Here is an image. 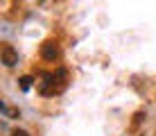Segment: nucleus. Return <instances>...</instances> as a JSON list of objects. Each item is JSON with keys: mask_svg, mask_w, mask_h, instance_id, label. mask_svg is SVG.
<instances>
[{"mask_svg": "<svg viewBox=\"0 0 156 136\" xmlns=\"http://www.w3.org/2000/svg\"><path fill=\"white\" fill-rule=\"evenodd\" d=\"M63 79H66V70H57V73H43V82H41V93L43 95H55L61 91V86H57V82L59 84H63Z\"/></svg>", "mask_w": 156, "mask_h": 136, "instance_id": "f257e3e1", "label": "nucleus"}, {"mask_svg": "<svg viewBox=\"0 0 156 136\" xmlns=\"http://www.w3.org/2000/svg\"><path fill=\"white\" fill-rule=\"evenodd\" d=\"M41 57L45 59V61H55V59L59 57V48L55 41H45L41 46Z\"/></svg>", "mask_w": 156, "mask_h": 136, "instance_id": "f03ea898", "label": "nucleus"}, {"mask_svg": "<svg viewBox=\"0 0 156 136\" xmlns=\"http://www.w3.org/2000/svg\"><path fill=\"white\" fill-rule=\"evenodd\" d=\"M2 64L7 68H14L16 64H18V52H16L12 46H5L2 48Z\"/></svg>", "mask_w": 156, "mask_h": 136, "instance_id": "7ed1b4c3", "label": "nucleus"}, {"mask_svg": "<svg viewBox=\"0 0 156 136\" xmlns=\"http://www.w3.org/2000/svg\"><path fill=\"white\" fill-rule=\"evenodd\" d=\"M18 82H20V89H23V91H30V89H32V82H34V79H32L30 75H25V77H20Z\"/></svg>", "mask_w": 156, "mask_h": 136, "instance_id": "20e7f679", "label": "nucleus"}, {"mask_svg": "<svg viewBox=\"0 0 156 136\" xmlns=\"http://www.w3.org/2000/svg\"><path fill=\"white\" fill-rule=\"evenodd\" d=\"M12 136H30V134L25 132V129H14V132H12Z\"/></svg>", "mask_w": 156, "mask_h": 136, "instance_id": "39448f33", "label": "nucleus"}]
</instances>
